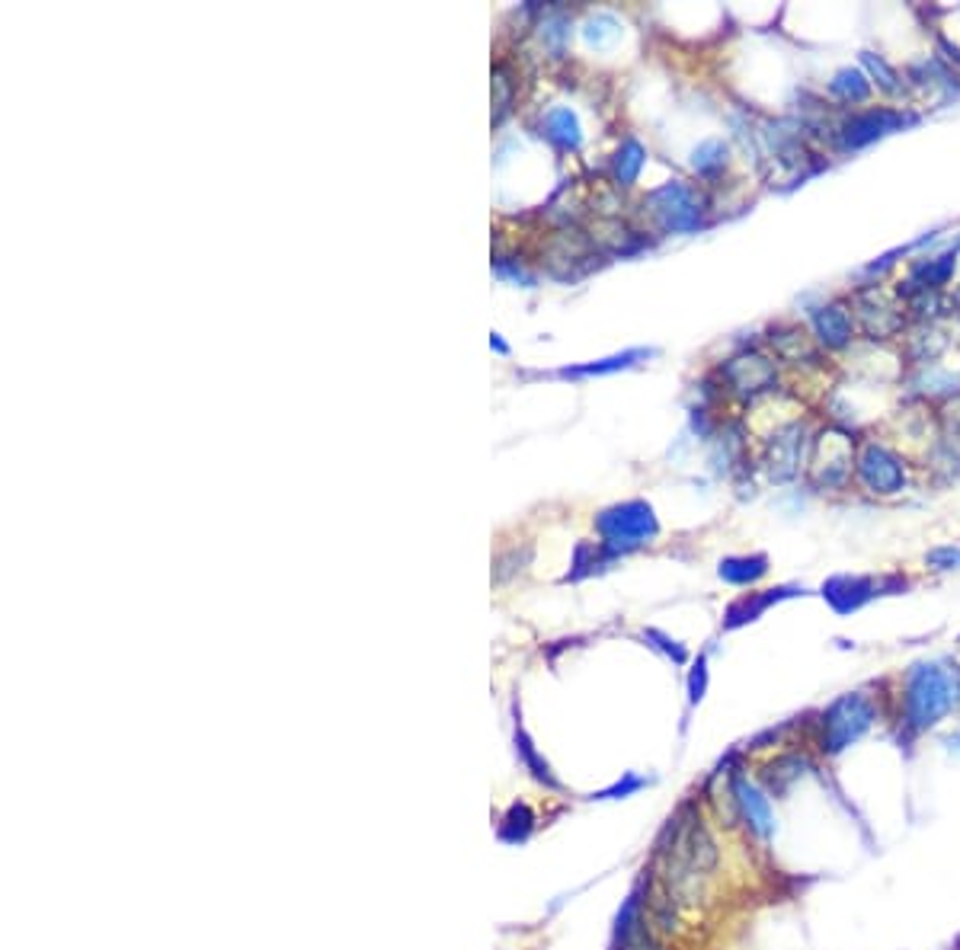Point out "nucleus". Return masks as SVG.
Here are the masks:
<instances>
[{"mask_svg": "<svg viewBox=\"0 0 960 950\" xmlns=\"http://www.w3.org/2000/svg\"><path fill=\"white\" fill-rule=\"evenodd\" d=\"M884 701L900 746H913L960 711V666L955 660H918Z\"/></svg>", "mask_w": 960, "mask_h": 950, "instance_id": "1", "label": "nucleus"}, {"mask_svg": "<svg viewBox=\"0 0 960 950\" xmlns=\"http://www.w3.org/2000/svg\"><path fill=\"white\" fill-rule=\"evenodd\" d=\"M880 717H884L880 698L868 694L865 688L845 691V694L832 698L823 711H817V717L807 724L810 726L807 743L820 756L823 765L826 762H835L852 746H858L862 739H868Z\"/></svg>", "mask_w": 960, "mask_h": 950, "instance_id": "2", "label": "nucleus"}, {"mask_svg": "<svg viewBox=\"0 0 960 950\" xmlns=\"http://www.w3.org/2000/svg\"><path fill=\"white\" fill-rule=\"evenodd\" d=\"M721 769L727 771V784H731L736 810H739V826L743 832L756 842V845H772L778 835V814L775 800L769 797V791L756 781L752 765L746 762V752H731Z\"/></svg>", "mask_w": 960, "mask_h": 950, "instance_id": "3", "label": "nucleus"}, {"mask_svg": "<svg viewBox=\"0 0 960 950\" xmlns=\"http://www.w3.org/2000/svg\"><path fill=\"white\" fill-rule=\"evenodd\" d=\"M598 532H602V547L605 554H621V550H631V547H640L643 542H650L656 535V515L647 502H625V506H615V509H605L598 515Z\"/></svg>", "mask_w": 960, "mask_h": 950, "instance_id": "4", "label": "nucleus"}, {"mask_svg": "<svg viewBox=\"0 0 960 950\" xmlns=\"http://www.w3.org/2000/svg\"><path fill=\"white\" fill-rule=\"evenodd\" d=\"M913 112H903V109H890V106H870V109H862V112H852L845 119V126L839 129V144L845 151H862L874 144L877 138L893 135V132H903L906 126H915Z\"/></svg>", "mask_w": 960, "mask_h": 950, "instance_id": "5", "label": "nucleus"}, {"mask_svg": "<svg viewBox=\"0 0 960 950\" xmlns=\"http://www.w3.org/2000/svg\"><path fill=\"white\" fill-rule=\"evenodd\" d=\"M647 205H650V212L656 215V222L666 227V230H683L686 234V230L701 227V222H704V202H701V195L691 186L679 180L653 189L650 199H647Z\"/></svg>", "mask_w": 960, "mask_h": 950, "instance_id": "6", "label": "nucleus"}, {"mask_svg": "<svg viewBox=\"0 0 960 950\" xmlns=\"http://www.w3.org/2000/svg\"><path fill=\"white\" fill-rule=\"evenodd\" d=\"M855 471V446L845 432L839 429H826L814 442V454H810V477L817 487L832 490L842 487Z\"/></svg>", "mask_w": 960, "mask_h": 950, "instance_id": "7", "label": "nucleus"}, {"mask_svg": "<svg viewBox=\"0 0 960 950\" xmlns=\"http://www.w3.org/2000/svg\"><path fill=\"white\" fill-rule=\"evenodd\" d=\"M855 474L865 484V490L877 497H893L906 487L903 461L877 442H865L862 452L855 454Z\"/></svg>", "mask_w": 960, "mask_h": 950, "instance_id": "8", "label": "nucleus"}, {"mask_svg": "<svg viewBox=\"0 0 960 950\" xmlns=\"http://www.w3.org/2000/svg\"><path fill=\"white\" fill-rule=\"evenodd\" d=\"M906 586V580H877V577H832L823 583V598L835 615H855L868 602H874L884 592H897Z\"/></svg>", "mask_w": 960, "mask_h": 950, "instance_id": "9", "label": "nucleus"}, {"mask_svg": "<svg viewBox=\"0 0 960 950\" xmlns=\"http://www.w3.org/2000/svg\"><path fill=\"white\" fill-rule=\"evenodd\" d=\"M804 592H807L804 586H775V589H762V592H749V595L736 598L731 608H727V615H724V628H727V631H736V628H743V625H749V621H759L772 605L784 602V598H797V595H804Z\"/></svg>", "mask_w": 960, "mask_h": 950, "instance_id": "10", "label": "nucleus"}, {"mask_svg": "<svg viewBox=\"0 0 960 950\" xmlns=\"http://www.w3.org/2000/svg\"><path fill=\"white\" fill-rule=\"evenodd\" d=\"M814 333L826 349H842L855 336V320L845 311V305H823L814 311Z\"/></svg>", "mask_w": 960, "mask_h": 950, "instance_id": "11", "label": "nucleus"}, {"mask_svg": "<svg viewBox=\"0 0 960 950\" xmlns=\"http://www.w3.org/2000/svg\"><path fill=\"white\" fill-rule=\"evenodd\" d=\"M727 378L736 391H746V394H756L762 388H769L775 381V365L769 363L766 356H739L727 365Z\"/></svg>", "mask_w": 960, "mask_h": 950, "instance_id": "12", "label": "nucleus"}, {"mask_svg": "<svg viewBox=\"0 0 960 950\" xmlns=\"http://www.w3.org/2000/svg\"><path fill=\"white\" fill-rule=\"evenodd\" d=\"M801 426L794 423V426H787V429H781L775 436V442H772V477L775 480H787V477H794L797 474V464H801Z\"/></svg>", "mask_w": 960, "mask_h": 950, "instance_id": "13", "label": "nucleus"}, {"mask_svg": "<svg viewBox=\"0 0 960 950\" xmlns=\"http://www.w3.org/2000/svg\"><path fill=\"white\" fill-rule=\"evenodd\" d=\"M769 573V557L766 554H746V557H727L721 563V580L731 586H752Z\"/></svg>", "mask_w": 960, "mask_h": 950, "instance_id": "14", "label": "nucleus"}, {"mask_svg": "<svg viewBox=\"0 0 960 950\" xmlns=\"http://www.w3.org/2000/svg\"><path fill=\"white\" fill-rule=\"evenodd\" d=\"M829 93L842 103H865L870 96V81L858 71V68H842L832 81H829Z\"/></svg>", "mask_w": 960, "mask_h": 950, "instance_id": "15", "label": "nucleus"}, {"mask_svg": "<svg viewBox=\"0 0 960 950\" xmlns=\"http://www.w3.org/2000/svg\"><path fill=\"white\" fill-rule=\"evenodd\" d=\"M545 132L554 144H560V147H580V122H577V116L570 112V109H564V106H557V109H550L548 116H545Z\"/></svg>", "mask_w": 960, "mask_h": 950, "instance_id": "16", "label": "nucleus"}, {"mask_svg": "<svg viewBox=\"0 0 960 950\" xmlns=\"http://www.w3.org/2000/svg\"><path fill=\"white\" fill-rule=\"evenodd\" d=\"M727 157H731L727 144H724L721 138H711V141H704V144L695 151L691 167H695V174H701V177H718V174L727 167Z\"/></svg>", "mask_w": 960, "mask_h": 950, "instance_id": "17", "label": "nucleus"}, {"mask_svg": "<svg viewBox=\"0 0 960 950\" xmlns=\"http://www.w3.org/2000/svg\"><path fill=\"white\" fill-rule=\"evenodd\" d=\"M615 180L621 182V186H631V182L638 180L640 167H643V147H640V141L635 138H628L625 144H621V151L615 154Z\"/></svg>", "mask_w": 960, "mask_h": 950, "instance_id": "18", "label": "nucleus"}, {"mask_svg": "<svg viewBox=\"0 0 960 950\" xmlns=\"http://www.w3.org/2000/svg\"><path fill=\"white\" fill-rule=\"evenodd\" d=\"M650 353H643V349H635V353H625V356H612V359H602V363H593V365H583V368H564L560 375H573V378H580V375H608V371H618V368H628V365H635V359H647Z\"/></svg>", "mask_w": 960, "mask_h": 950, "instance_id": "19", "label": "nucleus"}, {"mask_svg": "<svg viewBox=\"0 0 960 950\" xmlns=\"http://www.w3.org/2000/svg\"><path fill=\"white\" fill-rule=\"evenodd\" d=\"M862 64L868 68L870 78H874V84H877L880 91H887V93L900 91V74H897V71H893V68H890V64H887L880 55H870V51H865V55H862Z\"/></svg>", "mask_w": 960, "mask_h": 950, "instance_id": "20", "label": "nucleus"}, {"mask_svg": "<svg viewBox=\"0 0 960 950\" xmlns=\"http://www.w3.org/2000/svg\"><path fill=\"white\" fill-rule=\"evenodd\" d=\"M925 563L938 573H951V570H960V547L955 544H941V547H932L925 554Z\"/></svg>", "mask_w": 960, "mask_h": 950, "instance_id": "21", "label": "nucleus"}, {"mask_svg": "<svg viewBox=\"0 0 960 950\" xmlns=\"http://www.w3.org/2000/svg\"><path fill=\"white\" fill-rule=\"evenodd\" d=\"M704 691H708V660L698 656L695 666H691V673H688V704L695 708L704 698Z\"/></svg>", "mask_w": 960, "mask_h": 950, "instance_id": "22", "label": "nucleus"}, {"mask_svg": "<svg viewBox=\"0 0 960 950\" xmlns=\"http://www.w3.org/2000/svg\"><path fill=\"white\" fill-rule=\"evenodd\" d=\"M640 787H647V781L638 777V774H625V781H615L612 787H605L602 794H595L598 800H618V797H628V794H635Z\"/></svg>", "mask_w": 960, "mask_h": 950, "instance_id": "23", "label": "nucleus"}, {"mask_svg": "<svg viewBox=\"0 0 960 950\" xmlns=\"http://www.w3.org/2000/svg\"><path fill=\"white\" fill-rule=\"evenodd\" d=\"M647 637H650V640H656L653 646H660V650H663V653H666V656H669L673 663H679V666H683V663H686V660H688L686 646H679V643H676V640H669L666 633L647 631Z\"/></svg>", "mask_w": 960, "mask_h": 950, "instance_id": "24", "label": "nucleus"}, {"mask_svg": "<svg viewBox=\"0 0 960 950\" xmlns=\"http://www.w3.org/2000/svg\"><path fill=\"white\" fill-rule=\"evenodd\" d=\"M941 743H945V749H948V752H955V756H960V726H955V733H948V736H945Z\"/></svg>", "mask_w": 960, "mask_h": 950, "instance_id": "25", "label": "nucleus"}]
</instances>
